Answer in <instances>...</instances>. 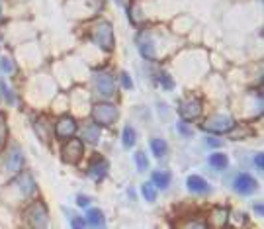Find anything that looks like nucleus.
I'll use <instances>...</instances> for the list:
<instances>
[{
	"label": "nucleus",
	"instance_id": "nucleus-10",
	"mask_svg": "<svg viewBox=\"0 0 264 229\" xmlns=\"http://www.w3.org/2000/svg\"><path fill=\"white\" fill-rule=\"evenodd\" d=\"M76 120L74 118H70V116H63L59 122L55 123V137L61 141L69 139L72 137L74 133H76Z\"/></svg>",
	"mask_w": 264,
	"mask_h": 229
},
{
	"label": "nucleus",
	"instance_id": "nucleus-9",
	"mask_svg": "<svg viewBox=\"0 0 264 229\" xmlns=\"http://www.w3.org/2000/svg\"><path fill=\"white\" fill-rule=\"evenodd\" d=\"M233 188H235V192L243 194V196H248V194L256 192L258 182L248 175V173H239V175L235 176V180H233Z\"/></svg>",
	"mask_w": 264,
	"mask_h": 229
},
{
	"label": "nucleus",
	"instance_id": "nucleus-16",
	"mask_svg": "<svg viewBox=\"0 0 264 229\" xmlns=\"http://www.w3.org/2000/svg\"><path fill=\"white\" fill-rule=\"evenodd\" d=\"M84 219H86V225H92V227H104L106 225L104 211L98 210V208H88Z\"/></svg>",
	"mask_w": 264,
	"mask_h": 229
},
{
	"label": "nucleus",
	"instance_id": "nucleus-19",
	"mask_svg": "<svg viewBox=\"0 0 264 229\" xmlns=\"http://www.w3.org/2000/svg\"><path fill=\"white\" fill-rule=\"evenodd\" d=\"M149 145H151V151H153V155L157 159H162L168 153V143L164 139H160V137H153L149 141Z\"/></svg>",
	"mask_w": 264,
	"mask_h": 229
},
{
	"label": "nucleus",
	"instance_id": "nucleus-27",
	"mask_svg": "<svg viewBox=\"0 0 264 229\" xmlns=\"http://www.w3.org/2000/svg\"><path fill=\"white\" fill-rule=\"evenodd\" d=\"M120 81H122V87L125 88V90H131V88H133V81H131L129 72L122 70V72H120Z\"/></svg>",
	"mask_w": 264,
	"mask_h": 229
},
{
	"label": "nucleus",
	"instance_id": "nucleus-4",
	"mask_svg": "<svg viewBox=\"0 0 264 229\" xmlns=\"http://www.w3.org/2000/svg\"><path fill=\"white\" fill-rule=\"evenodd\" d=\"M26 219L32 227H47L49 225V213L41 200H35L26 210Z\"/></svg>",
	"mask_w": 264,
	"mask_h": 229
},
{
	"label": "nucleus",
	"instance_id": "nucleus-36",
	"mask_svg": "<svg viewBox=\"0 0 264 229\" xmlns=\"http://www.w3.org/2000/svg\"><path fill=\"white\" fill-rule=\"evenodd\" d=\"M116 2H118V4H122V0H116Z\"/></svg>",
	"mask_w": 264,
	"mask_h": 229
},
{
	"label": "nucleus",
	"instance_id": "nucleus-33",
	"mask_svg": "<svg viewBox=\"0 0 264 229\" xmlns=\"http://www.w3.org/2000/svg\"><path fill=\"white\" fill-rule=\"evenodd\" d=\"M206 143H208L210 147H221V145H223L221 141H219V139H215V137H208V141H206Z\"/></svg>",
	"mask_w": 264,
	"mask_h": 229
},
{
	"label": "nucleus",
	"instance_id": "nucleus-26",
	"mask_svg": "<svg viewBox=\"0 0 264 229\" xmlns=\"http://www.w3.org/2000/svg\"><path fill=\"white\" fill-rule=\"evenodd\" d=\"M158 83H160V87L164 88V90H172V88H174V81H172V77L166 74V72H160V74H158Z\"/></svg>",
	"mask_w": 264,
	"mask_h": 229
},
{
	"label": "nucleus",
	"instance_id": "nucleus-18",
	"mask_svg": "<svg viewBox=\"0 0 264 229\" xmlns=\"http://www.w3.org/2000/svg\"><path fill=\"white\" fill-rule=\"evenodd\" d=\"M151 180H153V184L157 188L166 190L170 186V173H166V171H153L151 173Z\"/></svg>",
	"mask_w": 264,
	"mask_h": 229
},
{
	"label": "nucleus",
	"instance_id": "nucleus-28",
	"mask_svg": "<svg viewBox=\"0 0 264 229\" xmlns=\"http://www.w3.org/2000/svg\"><path fill=\"white\" fill-rule=\"evenodd\" d=\"M70 227H86V219L84 217H80V215H76V213H72V217H70Z\"/></svg>",
	"mask_w": 264,
	"mask_h": 229
},
{
	"label": "nucleus",
	"instance_id": "nucleus-8",
	"mask_svg": "<svg viewBox=\"0 0 264 229\" xmlns=\"http://www.w3.org/2000/svg\"><path fill=\"white\" fill-rule=\"evenodd\" d=\"M24 165H26V159H24V153H22V149L14 145L10 151H8V155H6V171L10 173V175H20L22 171H24Z\"/></svg>",
	"mask_w": 264,
	"mask_h": 229
},
{
	"label": "nucleus",
	"instance_id": "nucleus-12",
	"mask_svg": "<svg viewBox=\"0 0 264 229\" xmlns=\"http://www.w3.org/2000/svg\"><path fill=\"white\" fill-rule=\"evenodd\" d=\"M108 161L106 159H96L90 167H88L86 175L90 176V178H94L96 182H100V180H104L106 175H108Z\"/></svg>",
	"mask_w": 264,
	"mask_h": 229
},
{
	"label": "nucleus",
	"instance_id": "nucleus-3",
	"mask_svg": "<svg viewBox=\"0 0 264 229\" xmlns=\"http://www.w3.org/2000/svg\"><path fill=\"white\" fill-rule=\"evenodd\" d=\"M204 131L208 133H213V135H219V133H229L237 127V122L231 118V116H225V114H217V116H211L210 120L200 125Z\"/></svg>",
	"mask_w": 264,
	"mask_h": 229
},
{
	"label": "nucleus",
	"instance_id": "nucleus-15",
	"mask_svg": "<svg viewBox=\"0 0 264 229\" xmlns=\"http://www.w3.org/2000/svg\"><path fill=\"white\" fill-rule=\"evenodd\" d=\"M100 139V125L96 123H86L84 129H82V143H88V145H96Z\"/></svg>",
	"mask_w": 264,
	"mask_h": 229
},
{
	"label": "nucleus",
	"instance_id": "nucleus-5",
	"mask_svg": "<svg viewBox=\"0 0 264 229\" xmlns=\"http://www.w3.org/2000/svg\"><path fill=\"white\" fill-rule=\"evenodd\" d=\"M67 143L63 145V149H61V157L65 163H69V165H76L82 155H84V143L82 139H78V137H69V139H65Z\"/></svg>",
	"mask_w": 264,
	"mask_h": 229
},
{
	"label": "nucleus",
	"instance_id": "nucleus-2",
	"mask_svg": "<svg viewBox=\"0 0 264 229\" xmlns=\"http://www.w3.org/2000/svg\"><path fill=\"white\" fill-rule=\"evenodd\" d=\"M118 116H120V110H118V106L112 104V102H98V104L92 106V112H90L92 122L96 125H100V127L116 123Z\"/></svg>",
	"mask_w": 264,
	"mask_h": 229
},
{
	"label": "nucleus",
	"instance_id": "nucleus-20",
	"mask_svg": "<svg viewBox=\"0 0 264 229\" xmlns=\"http://www.w3.org/2000/svg\"><path fill=\"white\" fill-rule=\"evenodd\" d=\"M135 141H137V131L131 127V125H125L122 131V143L125 149H131L135 147Z\"/></svg>",
	"mask_w": 264,
	"mask_h": 229
},
{
	"label": "nucleus",
	"instance_id": "nucleus-34",
	"mask_svg": "<svg viewBox=\"0 0 264 229\" xmlns=\"http://www.w3.org/2000/svg\"><path fill=\"white\" fill-rule=\"evenodd\" d=\"M254 211H256V213H258V215H262V213H264V208H262V204H256V206H254Z\"/></svg>",
	"mask_w": 264,
	"mask_h": 229
},
{
	"label": "nucleus",
	"instance_id": "nucleus-6",
	"mask_svg": "<svg viewBox=\"0 0 264 229\" xmlns=\"http://www.w3.org/2000/svg\"><path fill=\"white\" fill-rule=\"evenodd\" d=\"M94 87H96V90H98L104 98H110V96L116 94V81H114V77H112L110 72H106V70H100V72L94 74Z\"/></svg>",
	"mask_w": 264,
	"mask_h": 229
},
{
	"label": "nucleus",
	"instance_id": "nucleus-7",
	"mask_svg": "<svg viewBox=\"0 0 264 229\" xmlns=\"http://www.w3.org/2000/svg\"><path fill=\"white\" fill-rule=\"evenodd\" d=\"M178 114L184 122H194L202 116V102L198 98H190V100H186L178 106Z\"/></svg>",
	"mask_w": 264,
	"mask_h": 229
},
{
	"label": "nucleus",
	"instance_id": "nucleus-14",
	"mask_svg": "<svg viewBox=\"0 0 264 229\" xmlns=\"http://www.w3.org/2000/svg\"><path fill=\"white\" fill-rule=\"evenodd\" d=\"M18 184H20V190L26 198H30V196H34L37 192V184H35L34 176L30 173H22L20 178H18Z\"/></svg>",
	"mask_w": 264,
	"mask_h": 229
},
{
	"label": "nucleus",
	"instance_id": "nucleus-24",
	"mask_svg": "<svg viewBox=\"0 0 264 229\" xmlns=\"http://www.w3.org/2000/svg\"><path fill=\"white\" fill-rule=\"evenodd\" d=\"M135 165H137V169H139L141 173H145V171L149 169V159H147V155H145L143 151H137V153H135Z\"/></svg>",
	"mask_w": 264,
	"mask_h": 229
},
{
	"label": "nucleus",
	"instance_id": "nucleus-29",
	"mask_svg": "<svg viewBox=\"0 0 264 229\" xmlns=\"http://www.w3.org/2000/svg\"><path fill=\"white\" fill-rule=\"evenodd\" d=\"M76 204H78L80 208H88V206L92 204V198H90V196H84V194H78V196H76Z\"/></svg>",
	"mask_w": 264,
	"mask_h": 229
},
{
	"label": "nucleus",
	"instance_id": "nucleus-35",
	"mask_svg": "<svg viewBox=\"0 0 264 229\" xmlns=\"http://www.w3.org/2000/svg\"><path fill=\"white\" fill-rule=\"evenodd\" d=\"M0 20H2V2H0Z\"/></svg>",
	"mask_w": 264,
	"mask_h": 229
},
{
	"label": "nucleus",
	"instance_id": "nucleus-31",
	"mask_svg": "<svg viewBox=\"0 0 264 229\" xmlns=\"http://www.w3.org/2000/svg\"><path fill=\"white\" fill-rule=\"evenodd\" d=\"M6 139V122H4V116L0 114V143H4Z\"/></svg>",
	"mask_w": 264,
	"mask_h": 229
},
{
	"label": "nucleus",
	"instance_id": "nucleus-23",
	"mask_svg": "<svg viewBox=\"0 0 264 229\" xmlns=\"http://www.w3.org/2000/svg\"><path fill=\"white\" fill-rule=\"evenodd\" d=\"M0 92H2V96L6 98V102H8V104H14V102H16V96H14L12 88L8 87L4 81H0Z\"/></svg>",
	"mask_w": 264,
	"mask_h": 229
},
{
	"label": "nucleus",
	"instance_id": "nucleus-30",
	"mask_svg": "<svg viewBox=\"0 0 264 229\" xmlns=\"http://www.w3.org/2000/svg\"><path fill=\"white\" fill-rule=\"evenodd\" d=\"M176 127H178V131H180L182 135H186V137H190V135H192V129L188 127V123H186V122H178V125H176Z\"/></svg>",
	"mask_w": 264,
	"mask_h": 229
},
{
	"label": "nucleus",
	"instance_id": "nucleus-25",
	"mask_svg": "<svg viewBox=\"0 0 264 229\" xmlns=\"http://www.w3.org/2000/svg\"><path fill=\"white\" fill-rule=\"evenodd\" d=\"M141 192H143V196H145L147 202H155V200H157V190H155L153 184H143Z\"/></svg>",
	"mask_w": 264,
	"mask_h": 229
},
{
	"label": "nucleus",
	"instance_id": "nucleus-21",
	"mask_svg": "<svg viewBox=\"0 0 264 229\" xmlns=\"http://www.w3.org/2000/svg\"><path fill=\"white\" fill-rule=\"evenodd\" d=\"M210 165L217 171H223L229 167V157L225 153H211L210 155Z\"/></svg>",
	"mask_w": 264,
	"mask_h": 229
},
{
	"label": "nucleus",
	"instance_id": "nucleus-17",
	"mask_svg": "<svg viewBox=\"0 0 264 229\" xmlns=\"http://www.w3.org/2000/svg\"><path fill=\"white\" fill-rule=\"evenodd\" d=\"M229 223V210L227 208H215L211 213V225L213 227H225Z\"/></svg>",
	"mask_w": 264,
	"mask_h": 229
},
{
	"label": "nucleus",
	"instance_id": "nucleus-1",
	"mask_svg": "<svg viewBox=\"0 0 264 229\" xmlns=\"http://www.w3.org/2000/svg\"><path fill=\"white\" fill-rule=\"evenodd\" d=\"M90 37H92V41H94L100 49H104V51H114V47H116L114 28H112V24L106 22V20H100L98 24L92 26Z\"/></svg>",
	"mask_w": 264,
	"mask_h": 229
},
{
	"label": "nucleus",
	"instance_id": "nucleus-11",
	"mask_svg": "<svg viewBox=\"0 0 264 229\" xmlns=\"http://www.w3.org/2000/svg\"><path fill=\"white\" fill-rule=\"evenodd\" d=\"M137 47H139V53L145 57V59H157V43L151 39V35L147 37L145 35V32H141L139 35H137Z\"/></svg>",
	"mask_w": 264,
	"mask_h": 229
},
{
	"label": "nucleus",
	"instance_id": "nucleus-32",
	"mask_svg": "<svg viewBox=\"0 0 264 229\" xmlns=\"http://www.w3.org/2000/svg\"><path fill=\"white\" fill-rule=\"evenodd\" d=\"M254 165H256L258 171H262L264 169V155L262 153H256V155H254Z\"/></svg>",
	"mask_w": 264,
	"mask_h": 229
},
{
	"label": "nucleus",
	"instance_id": "nucleus-22",
	"mask_svg": "<svg viewBox=\"0 0 264 229\" xmlns=\"http://www.w3.org/2000/svg\"><path fill=\"white\" fill-rule=\"evenodd\" d=\"M0 69L4 70L6 74H14L18 70V65L14 59H10V57H0Z\"/></svg>",
	"mask_w": 264,
	"mask_h": 229
},
{
	"label": "nucleus",
	"instance_id": "nucleus-13",
	"mask_svg": "<svg viewBox=\"0 0 264 229\" xmlns=\"http://www.w3.org/2000/svg\"><path fill=\"white\" fill-rule=\"evenodd\" d=\"M186 186H188V190L194 192V194H208L210 192V184L206 182V178H204V176H198V175L188 176Z\"/></svg>",
	"mask_w": 264,
	"mask_h": 229
}]
</instances>
